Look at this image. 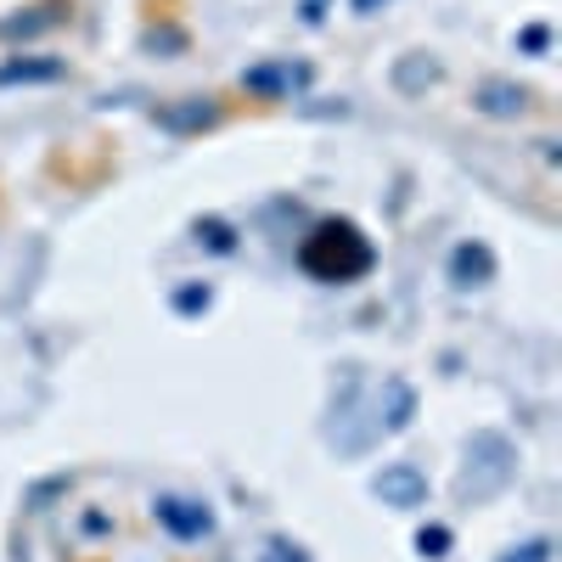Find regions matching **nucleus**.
Wrapping results in <instances>:
<instances>
[{
	"label": "nucleus",
	"instance_id": "obj_13",
	"mask_svg": "<svg viewBox=\"0 0 562 562\" xmlns=\"http://www.w3.org/2000/svg\"><path fill=\"white\" fill-rule=\"evenodd\" d=\"M198 243H209L214 254H231V248H237V237H231L225 220H198Z\"/></svg>",
	"mask_w": 562,
	"mask_h": 562
},
{
	"label": "nucleus",
	"instance_id": "obj_5",
	"mask_svg": "<svg viewBox=\"0 0 562 562\" xmlns=\"http://www.w3.org/2000/svg\"><path fill=\"white\" fill-rule=\"evenodd\" d=\"M304 85H310L304 63H259V68L243 74V90L248 97H265V102H288L293 90H304Z\"/></svg>",
	"mask_w": 562,
	"mask_h": 562
},
{
	"label": "nucleus",
	"instance_id": "obj_7",
	"mask_svg": "<svg viewBox=\"0 0 562 562\" xmlns=\"http://www.w3.org/2000/svg\"><path fill=\"white\" fill-rule=\"evenodd\" d=\"M411 416H416V389L405 378H389L378 416H371V434H400V428H411Z\"/></svg>",
	"mask_w": 562,
	"mask_h": 562
},
{
	"label": "nucleus",
	"instance_id": "obj_12",
	"mask_svg": "<svg viewBox=\"0 0 562 562\" xmlns=\"http://www.w3.org/2000/svg\"><path fill=\"white\" fill-rule=\"evenodd\" d=\"M209 304H214V293L203 288V281H186V288L175 293V310H180V315H203Z\"/></svg>",
	"mask_w": 562,
	"mask_h": 562
},
{
	"label": "nucleus",
	"instance_id": "obj_3",
	"mask_svg": "<svg viewBox=\"0 0 562 562\" xmlns=\"http://www.w3.org/2000/svg\"><path fill=\"white\" fill-rule=\"evenodd\" d=\"M153 518H158L175 540H203V535H214V512H209L203 501H192V495H158V501H153Z\"/></svg>",
	"mask_w": 562,
	"mask_h": 562
},
{
	"label": "nucleus",
	"instance_id": "obj_6",
	"mask_svg": "<svg viewBox=\"0 0 562 562\" xmlns=\"http://www.w3.org/2000/svg\"><path fill=\"white\" fill-rule=\"evenodd\" d=\"M68 18H74V0H40V7H29V12L0 23V40H34L45 29H63Z\"/></svg>",
	"mask_w": 562,
	"mask_h": 562
},
{
	"label": "nucleus",
	"instance_id": "obj_20",
	"mask_svg": "<svg viewBox=\"0 0 562 562\" xmlns=\"http://www.w3.org/2000/svg\"><path fill=\"white\" fill-rule=\"evenodd\" d=\"M299 12H304V23H321V18H326V0H304Z\"/></svg>",
	"mask_w": 562,
	"mask_h": 562
},
{
	"label": "nucleus",
	"instance_id": "obj_11",
	"mask_svg": "<svg viewBox=\"0 0 562 562\" xmlns=\"http://www.w3.org/2000/svg\"><path fill=\"white\" fill-rule=\"evenodd\" d=\"M220 119V108L209 102V97H192L186 108H164L158 113V124H169V130H203V124H214Z\"/></svg>",
	"mask_w": 562,
	"mask_h": 562
},
{
	"label": "nucleus",
	"instance_id": "obj_2",
	"mask_svg": "<svg viewBox=\"0 0 562 562\" xmlns=\"http://www.w3.org/2000/svg\"><path fill=\"white\" fill-rule=\"evenodd\" d=\"M512 461H518V450H512V439H506V434H473V445H467L461 495H467V501L495 495V490L512 479Z\"/></svg>",
	"mask_w": 562,
	"mask_h": 562
},
{
	"label": "nucleus",
	"instance_id": "obj_17",
	"mask_svg": "<svg viewBox=\"0 0 562 562\" xmlns=\"http://www.w3.org/2000/svg\"><path fill=\"white\" fill-rule=\"evenodd\" d=\"M434 74H439V68H434L428 57H422V63H405V68H400V85H405V90H416V85H434Z\"/></svg>",
	"mask_w": 562,
	"mask_h": 562
},
{
	"label": "nucleus",
	"instance_id": "obj_18",
	"mask_svg": "<svg viewBox=\"0 0 562 562\" xmlns=\"http://www.w3.org/2000/svg\"><path fill=\"white\" fill-rule=\"evenodd\" d=\"M546 40H551V29H546V23H529V29H524V52L540 57V52H546Z\"/></svg>",
	"mask_w": 562,
	"mask_h": 562
},
{
	"label": "nucleus",
	"instance_id": "obj_8",
	"mask_svg": "<svg viewBox=\"0 0 562 562\" xmlns=\"http://www.w3.org/2000/svg\"><path fill=\"white\" fill-rule=\"evenodd\" d=\"M68 79L63 57H18V63H0V85H57Z\"/></svg>",
	"mask_w": 562,
	"mask_h": 562
},
{
	"label": "nucleus",
	"instance_id": "obj_1",
	"mask_svg": "<svg viewBox=\"0 0 562 562\" xmlns=\"http://www.w3.org/2000/svg\"><path fill=\"white\" fill-rule=\"evenodd\" d=\"M371 259H378V248H371L360 237V225H349V220H321L310 231V243L299 248V265L315 281H355V276L371 270Z\"/></svg>",
	"mask_w": 562,
	"mask_h": 562
},
{
	"label": "nucleus",
	"instance_id": "obj_9",
	"mask_svg": "<svg viewBox=\"0 0 562 562\" xmlns=\"http://www.w3.org/2000/svg\"><path fill=\"white\" fill-rule=\"evenodd\" d=\"M450 276H456V288H484V281L495 276V254L484 243H461L450 254Z\"/></svg>",
	"mask_w": 562,
	"mask_h": 562
},
{
	"label": "nucleus",
	"instance_id": "obj_15",
	"mask_svg": "<svg viewBox=\"0 0 562 562\" xmlns=\"http://www.w3.org/2000/svg\"><path fill=\"white\" fill-rule=\"evenodd\" d=\"M259 562H310V551H304V546H288V540H270V546L259 551Z\"/></svg>",
	"mask_w": 562,
	"mask_h": 562
},
{
	"label": "nucleus",
	"instance_id": "obj_19",
	"mask_svg": "<svg viewBox=\"0 0 562 562\" xmlns=\"http://www.w3.org/2000/svg\"><path fill=\"white\" fill-rule=\"evenodd\" d=\"M389 0H349V12H360V18H371V12H383Z\"/></svg>",
	"mask_w": 562,
	"mask_h": 562
},
{
	"label": "nucleus",
	"instance_id": "obj_16",
	"mask_svg": "<svg viewBox=\"0 0 562 562\" xmlns=\"http://www.w3.org/2000/svg\"><path fill=\"white\" fill-rule=\"evenodd\" d=\"M501 562H551V540H529V546H512Z\"/></svg>",
	"mask_w": 562,
	"mask_h": 562
},
{
	"label": "nucleus",
	"instance_id": "obj_10",
	"mask_svg": "<svg viewBox=\"0 0 562 562\" xmlns=\"http://www.w3.org/2000/svg\"><path fill=\"white\" fill-rule=\"evenodd\" d=\"M529 108V90L524 85H506V79H484L479 85V113L490 119H518Z\"/></svg>",
	"mask_w": 562,
	"mask_h": 562
},
{
	"label": "nucleus",
	"instance_id": "obj_4",
	"mask_svg": "<svg viewBox=\"0 0 562 562\" xmlns=\"http://www.w3.org/2000/svg\"><path fill=\"white\" fill-rule=\"evenodd\" d=\"M378 501L394 506V512H416L428 501V473H422L416 461H389L378 473Z\"/></svg>",
	"mask_w": 562,
	"mask_h": 562
},
{
	"label": "nucleus",
	"instance_id": "obj_14",
	"mask_svg": "<svg viewBox=\"0 0 562 562\" xmlns=\"http://www.w3.org/2000/svg\"><path fill=\"white\" fill-rule=\"evenodd\" d=\"M416 551H422V557H445V551H450V529H445V524H428V529L416 535Z\"/></svg>",
	"mask_w": 562,
	"mask_h": 562
}]
</instances>
